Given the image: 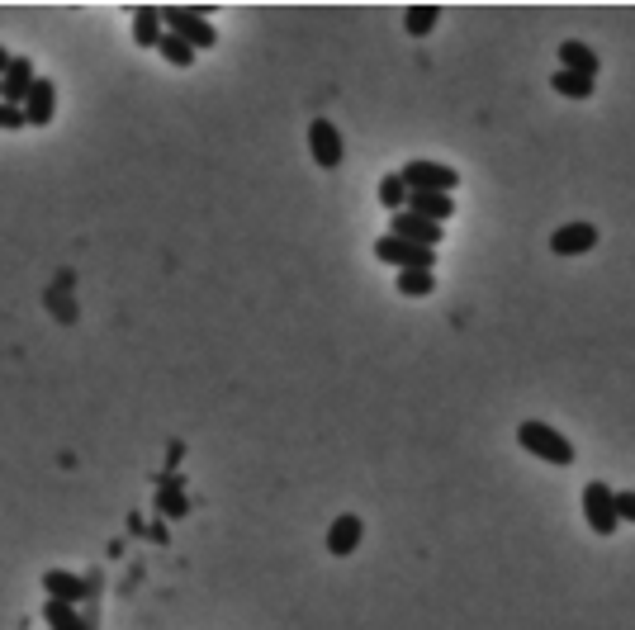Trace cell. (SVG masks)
Returning a JSON list of instances; mask_svg holds the SVG:
<instances>
[{
    "instance_id": "1",
    "label": "cell",
    "mask_w": 635,
    "mask_h": 630,
    "mask_svg": "<svg viewBox=\"0 0 635 630\" xmlns=\"http://www.w3.org/2000/svg\"><path fill=\"white\" fill-rule=\"evenodd\" d=\"M517 441L527 446V455H536V460H545V465H560L564 469V465H574V460H579V455H574V441H569V436H560L550 422H536V417L517 427Z\"/></svg>"
},
{
    "instance_id": "2",
    "label": "cell",
    "mask_w": 635,
    "mask_h": 630,
    "mask_svg": "<svg viewBox=\"0 0 635 630\" xmlns=\"http://www.w3.org/2000/svg\"><path fill=\"white\" fill-rule=\"evenodd\" d=\"M399 176L413 195H451V190H460V171L441 162H408Z\"/></svg>"
},
{
    "instance_id": "3",
    "label": "cell",
    "mask_w": 635,
    "mask_h": 630,
    "mask_svg": "<svg viewBox=\"0 0 635 630\" xmlns=\"http://www.w3.org/2000/svg\"><path fill=\"white\" fill-rule=\"evenodd\" d=\"M583 517L598 536H617L621 531V517H617V488H607L602 479L583 484Z\"/></svg>"
},
{
    "instance_id": "4",
    "label": "cell",
    "mask_w": 635,
    "mask_h": 630,
    "mask_svg": "<svg viewBox=\"0 0 635 630\" xmlns=\"http://www.w3.org/2000/svg\"><path fill=\"white\" fill-rule=\"evenodd\" d=\"M162 19H166V34L185 38L195 53H200V48H214V43H218L214 24H209V15H204V10H162Z\"/></svg>"
},
{
    "instance_id": "5",
    "label": "cell",
    "mask_w": 635,
    "mask_h": 630,
    "mask_svg": "<svg viewBox=\"0 0 635 630\" xmlns=\"http://www.w3.org/2000/svg\"><path fill=\"white\" fill-rule=\"evenodd\" d=\"M375 256H380L384 266H399V270H432L436 266V252L432 247H413V242H403V237L384 233L375 242Z\"/></svg>"
},
{
    "instance_id": "6",
    "label": "cell",
    "mask_w": 635,
    "mask_h": 630,
    "mask_svg": "<svg viewBox=\"0 0 635 630\" xmlns=\"http://www.w3.org/2000/svg\"><path fill=\"white\" fill-rule=\"evenodd\" d=\"M309 152H313V162L323 166V171H337V166L346 162L342 133H337V124H332V119H323V114L309 124Z\"/></svg>"
},
{
    "instance_id": "7",
    "label": "cell",
    "mask_w": 635,
    "mask_h": 630,
    "mask_svg": "<svg viewBox=\"0 0 635 630\" xmlns=\"http://www.w3.org/2000/svg\"><path fill=\"white\" fill-rule=\"evenodd\" d=\"M389 233L403 237V242H413V247H441V237H446V228L441 223H432V218H418V214H394V223H389Z\"/></svg>"
},
{
    "instance_id": "8",
    "label": "cell",
    "mask_w": 635,
    "mask_h": 630,
    "mask_svg": "<svg viewBox=\"0 0 635 630\" xmlns=\"http://www.w3.org/2000/svg\"><path fill=\"white\" fill-rule=\"evenodd\" d=\"M598 228H593V223H564V228H555V233H550V252L555 256H583V252H593V247H598Z\"/></svg>"
},
{
    "instance_id": "9",
    "label": "cell",
    "mask_w": 635,
    "mask_h": 630,
    "mask_svg": "<svg viewBox=\"0 0 635 630\" xmlns=\"http://www.w3.org/2000/svg\"><path fill=\"white\" fill-rule=\"evenodd\" d=\"M38 86V76H34V62L29 57H15V67L5 72V81H0V100L5 105H15V109H24L29 105V90Z\"/></svg>"
},
{
    "instance_id": "10",
    "label": "cell",
    "mask_w": 635,
    "mask_h": 630,
    "mask_svg": "<svg viewBox=\"0 0 635 630\" xmlns=\"http://www.w3.org/2000/svg\"><path fill=\"white\" fill-rule=\"evenodd\" d=\"M361 536H365V522L356 517V512H346V517H337V522L327 526V555H337V559L356 555V545H361Z\"/></svg>"
},
{
    "instance_id": "11",
    "label": "cell",
    "mask_w": 635,
    "mask_h": 630,
    "mask_svg": "<svg viewBox=\"0 0 635 630\" xmlns=\"http://www.w3.org/2000/svg\"><path fill=\"white\" fill-rule=\"evenodd\" d=\"M43 588H48V602H67V607H81L86 602V578H76V574H67V569H48L43 574Z\"/></svg>"
},
{
    "instance_id": "12",
    "label": "cell",
    "mask_w": 635,
    "mask_h": 630,
    "mask_svg": "<svg viewBox=\"0 0 635 630\" xmlns=\"http://www.w3.org/2000/svg\"><path fill=\"white\" fill-rule=\"evenodd\" d=\"M162 38H166L162 10H152V5H138V10H133V43H138V48H162Z\"/></svg>"
},
{
    "instance_id": "13",
    "label": "cell",
    "mask_w": 635,
    "mask_h": 630,
    "mask_svg": "<svg viewBox=\"0 0 635 630\" xmlns=\"http://www.w3.org/2000/svg\"><path fill=\"white\" fill-rule=\"evenodd\" d=\"M53 109H57V90L48 76H38V86L29 90V105H24V119L34 128H48L53 124Z\"/></svg>"
},
{
    "instance_id": "14",
    "label": "cell",
    "mask_w": 635,
    "mask_h": 630,
    "mask_svg": "<svg viewBox=\"0 0 635 630\" xmlns=\"http://www.w3.org/2000/svg\"><path fill=\"white\" fill-rule=\"evenodd\" d=\"M560 72H579V76H593V81H598L602 62H598V53H593L588 43L569 38V43H560Z\"/></svg>"
},
{
    "instance_id": "15",
    "label": "cell",
    "mask_w": 635,
    "mask_h": 630,
    "mask_svg": "<svg viewBox=\"0 0 635 630\" xmlns=\"http://www.w3.org/2000/svg\"><path fill=\"white\" fill-rule=\"evenodd\" d=\"M408 214L432 218V223H446L455 214V195H408Z\"/></svg>"
},
{
    "instance_id": "16",
    "label": "cell",
    "mask_w": 635,
    "mask_h": 630,
    "mask_svg": "<svg viewBox=\"0 0 635 630\" xmlns=\"http://www.w3.org/2000/svg\"><path fill=\"white\" fill-rule=\"evenodd\" d=\"M550 86H555V95H564V100H593L598 81H593V76H579V72H555Z\"/></svg>"
},
{
    "instance_id": "17",
    "label": "cell",
    "mask_w": 635,
    "mask_h": 630,
    "mask_svg": "<svg viewBox=\"0 0 635 630\" xmlns=\"http://www.w3.org/2000/svg\"><path fill=\"white\" fill-rule=\"evenodd\" d=\"M394 285H399L403 299H427V294L436 289V275H432V270H399V280H394Z\"/></svg>"
},
{
    "instance_id": "18",
    "label": "cell",
    "mask_w": 635,
    "mask_h": 630,
    "mask_svg": "<svg viewBox=\"0 0 635 630\" xmlns=\"http://www.w3.org/2000/svg\"><path fill=\"white\" fill-rule=\"evenodd\" d=\"M408 195H413V190L403 185L399 171H389V176L380 180V204L389 209V214H403V209H408Z\"/></svg>"
},
{
    "instance_id": "19",
    "label": "cell",
    "mask_w": 635,
    "mask_h": 630,
    "mask_svg": "<svg viewBox=\"0 0 635 630\" xmlns=\"http://www.w3.org/2000/svg\"><path fill=\"white\" fill-rule=\"evenodd\" d=\"M436 24H441V10H436V5H413V10L403 15V29L413 38H427Z\"/></svg>"
},
{
    "instance_id": "20",
    "label": "cell",
    "mask_w": 635,
    "mask_h": 630,
    "mask_svg": "<svg viewBox=\"0 0 635 630\" xmlns=\"http://www.w3.org/2000/svg\"><path fill=\"white\" fill-rule=\"evenodd\" d=\"M43 621H48V630H91L81 616H76V607H67V602H48V607H43Z\"/></svg>"
},
{
    "instance_id": "21",
    "label": "cell",
    "mask_w": 635,
    "mask_h": 630,
    "mask_svg": "<svg viewBox=\"0 0 635 630\" xmlns=\"http://www.w3.org/2000/svg\"><path fill=\"white\" fill-rule=\"evenodd\" d=\"M157 53H162L166 62H171V67H195V48H190L185 38H176V34H166Z\"/></svg>"
},
{
    "instance_id": "22",
    "label": "cell",
    "mask_w": 635,
    "mask_h": 630,
    "mask_svg": "<svg viewBox=\"0 0 635 630\" xmlns=\"http://www.w3.org/2000/svg\"><path fill=\"white\" fill-rule=\"evenodd\" d=\"M24 124H29V119H24V109H15V105H5V100H0V128H5V133H19Z\"/></svg>"
},
{
    "instance_id": "23",
    "label": "cell",
    "mask_w": 635,
    "mask_h": 630,
    "mask_svg": "<svg viewBox=\"0 0 635 630\" xmlns=\"http://www.w3.org/2000/svg\"><path fill=\"white\" fill-rule=\"evenodd\" d=\"M617 517L635 526V493H631V488H621V493H617Z\"/></svg>"
},
{
    "instance_id": "24",
    "label": "cell",
    "mask_w": 635,
    "mask_h": 630,
    "mask_svg": "<svg viewBox=\"0 0 635 630\" xmlns=\"http://www.w3.org/2000/svg\"><path fill=\"white\" fill-rule=\"evenodd\" d=\"M10 67H15V57H10L5 48H0V81H5V72H10Z\"/></svg>"
}]
</instances>
